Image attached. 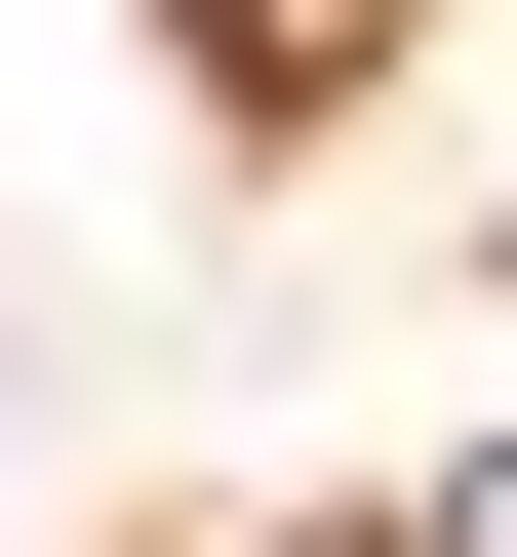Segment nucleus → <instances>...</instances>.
I'll return each instance as SVG.
<instances>
[{"instance_id":"f257e3e1","label":"nucleus","mask_w":517,"mask_h":557,"mask_svg":"<svg viewBox=\"0 0 517 557\" xmlns=\"http://www.w3.org/2000/svg\"><path fill=\"white\" fill-rule=\"evenodd\" d=\"M398 557H517V438H478V478H438V518H398Z\"/></svg>"}]
</instances>
